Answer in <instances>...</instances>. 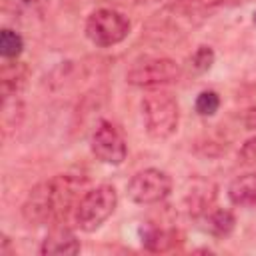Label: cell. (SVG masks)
<instances>
[{
    "label": "cell",
    "mask_w": 256,
    "mask_h": 256,
    "mask_svg": "<svg viewBox=\"0 0 256 256\" xmlns=\"http://www.w3.org/2000/svg\"><path fill=\"white\" fill-rule=\"evenodd\" d=\"M82 186L84 180L70 174H60L36 184L22 206L24 220L30 226L60 222L72 208H76L78 200L82 198Z\"/></svg>",
    "instance_id": "cell-1"
},
{
    "label": "cell",
    "mask_w": 256,
    "mask_h": 256,
    "mask_svg": "<svg viewBox=\"0 0 256 256\" xmlns=\"http://www.w3.org/2000/svg\"><path fill=\"white\" fill-rule=\"evenodd\" d=\"M142 120L144 130L154 140H166L178 130L180 108L170 92H150L142 98Z\"/></svg>",
    "instance_id": "cell-2"
},
{
    "label": "cell",
    "mask_w": 256,
    "mask_h": 256,
    "mask_svg": "<svg viewBox=\"0 0 256 256\" xmlns=\"http://www.w3.org/2000/svg\"><path fill=\"white\" fill-rule=\"evenodd\" d=\"M118 206V194L114 186L100 184L88 192L82 194L74 208V220L76 226L84 232H96L116 210Z\"/></svg>",
    "instance_id": "cell-3"
},
{
    "label": "cell",
    "mask_w": 256,
    "mask_h": 256,
    "mask_svg": "<svg viewBox=\"0 0 256 256\" xmlns=\"http://www.w3.org/2000/svg\"><path fill=\"white\" fill-rule=\"evenodd\" d=\"M182 68L176 60L166 56H146L132 64L126 74V82L138 88H156L178 82Z\"/></svg>",
    "instance_id": "cell-4"
},
{
    "label": "cell",
    "mask_w": 256,
    "mask_h": 256,
    "mask_svg": "<svg viewBox=\"0 0 256 256\" xmlns=\"http://www.w3.org/2000/svg\"><path fill=\"white\" fill-rule=\"evenodd\" d=\"M130 34V20L112 8L94 10L86 20V36L94 46L110 48L124 42Z\"/></svg>",
    "instance_id": "cell-5"
},
{
    "label": "cell",
    "mask_w": 256,
    "mask_h": 256,
    "mask_svg": "<svg viewBox=\"0 0 256 256\" xmlns=\"http://www.w3.org/2000/svg\"><path fill=\"white\" fill-rule=\"evenodd\" d=\"M126 192L134 204H142V206L158 204L170 196L172 178L158 168H146L132 176V180L126 186Z\"/></svg>",
    "instance_id": "cell-6"
},
{
    "label": "cell",
    "mask_w": 256,
    "mask_h": 256,
    "mask_svg": "<svg viewBox=\"0 0 256 256\" xmlns=\"http://www.w3.org/2000/svg\"><path fill=\"white\" fill-rule=\"evenodd\" d=\"M90 148H92V154L100 162L112 164V166H120L128 156V148H126L124 138L120 136L116 126L112 122H106V120H100L96 124V128L92 130Z\"/></svg>",
    "instance_id": "cell-7"
},
{
    "label": "cell",
    "mask_w": 256,
    "mask_h": 256,
    "mask_svg": "<svg viewBox=\"0 0 256 256\" xmlns=\"http://www.w3.org/2000/svg\"><path fill=\"white\" fill-rule=\"evenodd\" d=\"M78 252H80V242H78L76 234H74L70 228H66L64 224L54 226V228L46 234V238H44V242H42V246H40V254H44V256H54V254H78Z\"/></svg>",
    "instance_id": "cell-8"
},
{
    "label": "cell",
    "mask_w": 256,
    "mask_h": 256,
    "mask_svg": "<svg viewBox=\"0 0 256 256\" xmlns=\"http://www.w3.org/2000/svg\"><path fill=\"white\" fill-rule=\"evenodd\" d=\"M228 198L234 206L254 208L256 206V174H244L230 182Z\"/></svg>",
    "instance_id": "cell-9"
},
{
    "label": "cell",
    "mask_w": 256,
    "mask_h": 256,
    "mask_svg": "<svg viewBox=\"0 0 256 256\" xmlns=\"http://www.w3.org/2000/svg\"><path fill=\"white\" fill-rule=\"evenodd\" d=\"M204 230L216 238H226L232 234L236 226V216L226 208H216L212 212H204Z\"/></svg>",
    "instance_id": "cell-10"
},
{
    "label": "cell",
    "mask_w": 256,
    "mask_h": 256,
    "mask_svg": "<svg viewBox=\"0 0 256 256\" xmlns=\"http://www.w3.org/2000/svg\"><path fill=\"white\" fill-rule=\"evenodd\" d=\"M140 236H142V246L150 252H166L174 244V234L164 228H158V226L142 228Z\"/></svg>",
    "instance_id": "cell-11"
},
{
    "label": "cell",
    "mask_w": 256,
    "mask_h": 256,
    "mask_svg": "<svg viewBox=\"0 0 256 256\" xmlns=\"http://www.w3.org/2000/svg\"><path fill=\"white\" fill-rule=\"evenodd\" d=\"M24 50V40L22 36L16 32V30H10V28H4L0 32V54L8 60L12 58H18Z\"/></svg>",
    "instance_id": "cell-12"
},
{
    "label": "cell",
    "mask_w": 256,
    "mask_h": 256,
    "mask_svg": "<svg viewBox=\"0 0 256 256\" xmlns=\"http://www.w3.org/2000/svg\"><path fill=\"white\" fill-rule=\"evenodd\" d=\"M214 58L216 56H214V50L210 46H198V50L190 58V66H192V70L196 74H204V72H208L212 68Z\"/></svg>",
    "instance_id": "cell-13"
},
{
    "label": "cell",
    "mask_w": 256,
    "mask_h": 256,
    "mask_svg": "<svg viewBox=\"0 0 256 256\" xmlns=\"http://www.w3.org/2000/svg\"><path fill=\"white\" fill-rule=\"evenodd\" d=\"M194 106H196V112L200 116H214L220 108V96L212 90H204V92L198 94Z\"/></svg>",
    "instance_id": "cell-14"
},
{
    "label": "cell",
    "mask_w": 256,
    "mask_h": 256,
    "mask_svg": "<svg viewBox=\"0 0 256 256\" xmlns=\"http://www.w3.org/2000/svg\"><path fill=\"white\" fill-rule=\"evenodd\" d=\"M240 158L246 164H256V136L244 142V146L240 148Z\"/></svg>",
    "instance_id": "cell-15"
},
{
    "label": "cell",
    "mask_w": 256,
    "mask_h": 256,
    "mask_svg": "<svg viewBox=\"0 0 256 256\" xmlns=\"http://www.w3.org/2000/svg\"><path fill=\"white\" fill-rule=\"evenodd\" d=\"M24 8H28V10H32V12H38V14H42L44 10H46V6H48V2L50 0H18Z\"/></svg>",
    "instance_id": "cell-16"
},
{
    "label": "cell",
    "mask_w": 256,
    "mask_h": 256,
    "mask_svg": "<svg viewBox=\"0 0 256 256\" xmlns=\"http://www.w3.org/2000/svg\"><path fill=\"white\" fill-rule=\"evenodd\" d=\"M252 0H212L214 6H240V4H248Z\"/></svg>",
    "instance_id": "cell-17"
},
{
    "label": "cell",
    "mask_w": 256,
    "mask_h": 256,
    "mask_svg": "<svg viewBox=\"0 0 256 256\" xmlns=\"http://www.w3.org/2000/svg\"><path fill=\"white\" fill-rule=\"evenodd\" d=\"M254 24H256V14H254Z\"/></svg>",
    "instance_id": "cell-18"
}]
</instances>
